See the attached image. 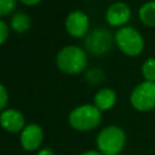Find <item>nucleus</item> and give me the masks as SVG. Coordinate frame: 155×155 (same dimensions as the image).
<instances>
[{"label":"nucleus","mask_w":155,"mask_h":155,"mask_svg":"<svg viewBox=\"0 0 155 155\" xmlns=\"http://www.w3.org/2000/svg\"><path fill=\"white\" fill-rule=\"evenodd\" d=\"M82 155H102V154H101V153H98V151H94V150H90V151L84 153Z\"/></svg>","instance_id":"obj_21"},{"label":"nucleus","mask_w":155,"mask_h":155,"mask_svg":"<svg viewBox=\"0 0 155 155\" xmlns=\"http://www.w3.org/2000/svg\"><path fill=\"white\" fill-rule=\"evenodd\" d=\"M142 75L145 81L155 82V58L150 57L144 61V63L142 64Z\"/></svg>","instance_id":"obj_14"},{"label":"nucleus","mask_w":155,"mask_h":155,"mask_svg":"<svg viewBox=\"0 0 155 155\" xmlns=\"http://www.w3.org/2000/svg\"><path fill=\"white\" fill-rule=\"evenodd\" d=\"M64 25H65V30L69 35H71L74 38H82L88 31V27H90L88 16L80 10L71 11L67 16Z\"/></svg>","instance_id":"obj_7"},{"label":"nucleus","mask_w":155,"mask_h":155,"mask_svg":"<svg viewBox=\"0 0 155 155\" xmlns=\"http://www.w3.org/2000/svg\"><path fill=\"white\" fill-rule=\"evenodd\" d=\"M7 99H8V96H7V91H6L5 86L0 85V108H1V110H5V108L7 105Z\"/></svg>","instance_id":"obj_18"},{"label":"nucleus","mask_w":155,"mask_h":155,"mask_svg":"<svg viewBox=\"0 0 155 155\" xmlns=\"http://www.w3.org/2000/svg\"><path fill=\"white\" fill-rule=\"evenodd\" d=\"M115 41L117 47L127 56H138L144 48L143 36L133 27L124 25L115 33Z\"/></svg>","instance_id":"obj_4"},{"label":"nucleus","mask_w":155,"mask_h":155,"mask_svg":"<svg viewBox=\"0 0 155 155\" xmlns=\"http://www.w3.org/2000/svg\"><path fill=\"white\" fill-rule=\"evenodd\" d=\"M56 64L59 70L67 74H78L85 70L87 65V54L85 50L75 45L64 46L57 53Z\"/></svg>","instance_id":"obj_1"},{"label":"nucleus","mask_w":155,"mask_h":155,"mask_svg":"<svg viewBox=\"0 0 155 155\" xmlns=\"http://www.w3.org/2000/svg\"><path fill=\"white\" fill-rule=\"evenodd\" d=\"M10 25L16 33H25L30 28V18L24 12H17L12 16Z\"/></svg>","instance_id":"obj_13"},{"label":"nucleus","mask_w":155,"mask_h":155,"mask_svg":"<svg viewBox=\"0 0 155 155\" xmlns=\"http://www.w3.org/2000/svg\"><path fill=\"white\" fill-rule=\"evenodd\" d=\"M21 2H23V4H25V5H36V4H39L41 0H19Z\"/></svg>","instance_id":"obj_20"},{"label":"nucleus","mask_w":155,"mask_h":155,"mask_svg":"<svg viewBox=\"0 0 155 155\" xmlns=\"http://www.w3.org/2000/svg\"><path fill=\"white\" fill-rule=\"evenodd\" d=\"M86 79L91 82V84H99L103 81L104 79V74L102 70L97 69V68H93L91 70H88L86 73Z\"/></svg>","instance_id":"obj_15"},{"label":"nucleus","mask_w":155,"mask_h":155,"mask_svg":"<svg viewBox=\"0 0 155 155\" xmlns=\"http://www.w3.org/2000/svg\"><path fill=\"white\" fill-rule=\"evenodd\" d=\"M17 0H0V16H6L13 11Z\"/></svg>","instance_id":"obj_16"},{"label":"nucleus","mask_w":155,"mask_h":155,"mask_svg":"<svg viewBox=\"0 0 155 155\" xmlns=\"http://www.w3.org/2000/svg\"><path fill=\"white\" fill-rule=\"evenodd\" d=\"M101 110L94 104H82L74 108L69 116V125L78 131H90L96 128L101 122Z\"/></svg>","instance_id":"obj_2"},{"label":"nucleus","mask_w":155,"mask_h":155,"mask_svg":"<svg viewBox=\"0 0 155 155\" xmlns=\"http://www.w3.org/2000/svg\"><path fill=\"white\" fill-rule=\"evenodd\" d=\"M85 48L94 56H102L110 51L113 46V38L104 28H98L90 31L85 39Z\"/></svg>","instance_id":"obj_6"},{"label":"nucleus","mask_w":155,"mask_h":155,"mask_svg":"<svg viewBox=\"0 0 155 155\" xmlns=\"http://www.w3.org/2000/svg\"><path fill=\"white\" fill-rule=\"evenodd\" d=\"M139 19L148 27H155V0L147 1L139 8Z\"/></svg>","instance_id":"obj_12"},{"label":"nucleus","mask_w":155,"mask_h":155,"mask_svg":"<svg viewBox=\"0 0 155 155\" xmlns=\"http://www.w3.org/2000/svg\"><path fill=\"white\" fill-rule=\"evenodd\" d=\"M131 18V10L128 5L122 1L111 4L105 13L107 22L113 27H124Z\"/></svg>","instance_id":"obj_8"},{"label":"nucleus","mask_w":155,"mask_h":155,"mask_svg":"<svg viewBox=\"0 0 155 155\" xmlns=\"http://www.w3.org/2000/svg\"><path fill=\"white\" fill-rule=\"evenodd\" d=\"M1 125L10 132H19L24 128V116L16 109H5L0 115Z\"/></svg>","instance_id":"obj_10"},{"label":"nucleus","mask_w":155,"mask_h":155,"mask_svg":"<svg viewBox=\"0 0 155 155\" xmlns=\"http://www.w3.org/2000/svg\"><path fill=\"white\" fill-rule=\"evenodd\" d=\"M131 104L139 111H148L155 108V82L143 81L138 84L130 97Z\"/></svg>","instance_id":"obj_5"},{"label":"nucleus","mask_w":155,"mask_h":155,"mask_svg":"<svg viewBox=\"0 0 155 155\" xmlns=\"http://www.w3.org/2000/svg\"><path fill=\"white\" fill-rule=\"evenodd\" d=\"M125 142V132L117 126H108L97 136V147L104 155H119Z\"/></svg>","instance_id":"obj_3"},{"label":"nucleus","mask_w":155,"mask_h":155,"mask_svg":"<svg viewBox=\"0 0 155 155\" xmlns=\"http://www.w3.org/2000/svg\"><path fill=\"white\" fill-rule=\"evenodd\" d=\"M93 102H94V105L99 110H108L114 107V104L116 102V93L114 90H111L109 87L101 88L94 94Z\"/></svg>","instance_id":"obj_11"},{"label":"nucleus","mask_w":155,"mask_h":155,"mask_svg":"<svg viewBox=\"0 0 155 155\" xmlns=\"http://www.w3.org/2000/svg\"><path fill=\"white\" fill-rule=\"evenodd\" d=\"M44 138L42 128L36 124H30L21 132V144L25 150H35L40 147Z\"/></svg>","instance_id":"obj_9"},{"label":"nucleus","mask_w":155,"mask_h":155,"mask_svg":"<svg viewBox=\"0 0 155 155\" xmlns=\"http://www.w3.org/2000/svg\"><path fill=\"white\" fill-rule=\"evenodd\" d=\"M38 155H54V154L52 153V150H51V149H47V148H45V149L40 150Z\"/></svg>","instance_id":"obj_19"},{"label":"nucleus","mask_w":155,"mask_h":155,"mask_svg":"<svg viewBox=\"0 0 155 155\" xmlns=\"http://www.w3.org/2000/svg\"><path fill=\"white\" fill-rule=\"evenodd\" d=\"M8 35V25L5 21H0V44H4Z\"/></svg>","instance_id":"obj_17"}]
</instances>
